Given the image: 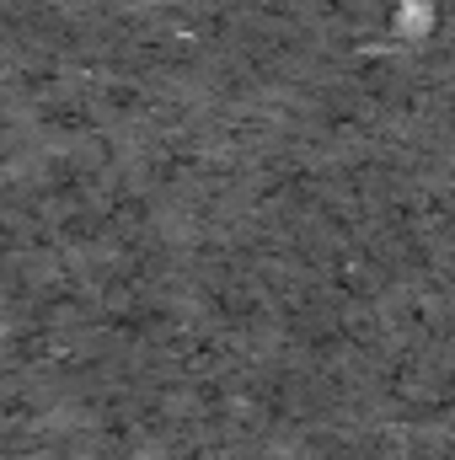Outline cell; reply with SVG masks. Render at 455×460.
<instances>
[{"label": "cell", "instance_id": "6da1fadb", "mask_svg": "<svg viewBox=\"0 0 455 460\" xmlns=\"http://www.w3.org/2000/svg\"><path fill=\"white\" fill-rule=\"evenodd\" d=\"M429 11H434V0H402V27L407 32H424L429 27Z\"/></svg>", "mask_w": 455, "mask_h": 460}]
</instances>
